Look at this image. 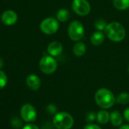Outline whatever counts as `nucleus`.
I'll return each mask as SVG.
<instances>
[{
  "instance_id": "1a4fd4ad",
  "label": "nucleus",
  "mask_w": 129,
  "mask_h": 129,
  "mask_svg": "<svg viewBox=\"0 0 129 129\" xmlns=\"http://www.w3.org/2000/svg\"><path fill=\"white\" fill-rule=\"evenodd\" d=\"M1 20L3 23L7 26L14 25L18 21V15L12 10H7L2 15Z\"/></svg>"
},
{
  "instance_id": "f8f14e48",
  "label": "nucleus",
  "mask_w": 129,
  "mask_h": 129,
  "mask_svg": "<svg viewBox=\"0 0 129 129\" xmlns=\"http://www.w3.org/2000/svg\"><path fill=\"white\" fill-rule=\"evenodd\" d=\"M106 35L103 31L96 30L93 33L90 37V42L93 46H100L105 40Z\"/></svg>"
},
{
  "instance_id": "bb28decb",
  "label": "nucleus",
  "mask_w": 129,
  "mask_h": 129,
  "mask_svg": "<svg viewBox=\"0 0 129 129\" xmlns=\"http://www.w3.org/2000/svg\"><path fill=\"white\" fill-rule=\"evenodd\" d=\"M118 129H129V124H124V125L120 126Z\"/></svg>"
},
{
  "instance_id": "412c9836",
  "label": "nucleus",
  "mask_w": 129,
  "mask_h": 129,
  "mask_svg": "<svg viewBox=\"0 0 129 129\" xmlns=\"http://www.w3.org/2000/svg\"><path fill=\"white\" fill-rule=\"evenodd\" d=\"M96 118V115L94 112H89L86 115V121L88 123L93 122Z\"/></svg>"
},
{
  "instance_id": "ddd939ff",
  "label": "nucleus",
  "mask_w": 129,
  "mask_h": 129,
  "mask_svg": "<svg viewBox=\"0 0 129 129\" xmlns=\"http://www.w3.org/2000/svg\"><path fill=\"white\" fill-rule=\"evenodd\" d=\"M87 51V46L83 42L78 41L73 46V52L77 57L83 56Z\"/></svg>"
},
{
  "instance_id": "20e7f679",
  "label": "nucleus",
  "mask_w": 129,
  "mask_h": 129,
  "mask_svg": "<svg viewBox=\"0 0 129 129\" xmlns=\"http://www.w3.org/2000/svg\"><path fill=\"white\" fill-rule=\"evenodd\" d=\"M39 67L43 74L52 75L57 70L58 63L53 56L50 55H46L40 58Z\"/></svg>"
},
{
  "instance_id": "39448f33",
  "label": "nucleus",
  "mask_w": 129,
  "mask_h": 129,
  "mask_svg": "<svg viewBox=\"0 0 129 129\" xmlns=\"http://www.w3.org/2000/svg\"><path fill=\"white\" fill-rule=\"evenodd\" d=\"M84 27L79 21H72L68 27V35L72 41H80L84 36Z\"/></svg>"
},
{
  "instance_id": "c85d7f7f",
  "label": "nucleus",
  "mask_w": 129,
  "mask_h": 129,
  "mask_svg": "<svg viewBox=\"0 0 129 129\" xmlns=\"http://www.w3.org/2000/svg\"><path fill=\"white\" fill-rule=\"evenodd\" d=\"M127 70H128V73H129V64H128V69Z\"/></svg>"
},
{
  "instance_id": "f3484780",
  "label": "nucleus",
  "mask_w": 129,
  "mask_h": 129,
  "mask_svg": "<svg viewBox=\"0 0 129 129\" xmlns=\"http://www.w3.org/2000/svg\"><path fill=\"white\" fill-rule=\"evenodd\" d=\"M113 6L119 11L127 10L129 9V0H113Z\"/></svg>"
},
{
  "instance_id": "9b49d317",
  "label": "nucleus",
  "mask_w": 129,
  "mask_h": 129,
  "mask_svg": "<svg viewBox=\"0 0 129 129\" xmlns=\"http://www.w3.org/2000/svg\"><path fill=\"white\" fill-rule=\"evenodd\" d=\"M26 84L31 90H37L41 86V81L37 75L31 74L27 77Z\"/></svg>"
},
{
  "instance_id": "a878e982",
  "label": "nucleus",
  "mask_w": 129,
  "mask_h": 129,
  "mask_svg": "<svg viewBox=\"0 0 129 129\" xmlns=\"http://www.w3.org/2000/svg\"><path fill=\"white\" fill-rule=\"evenodd\" d=\"M124 117L125 120L129 122V108H127L124 111Z\"/></svg>"
},
{
  "instance_id": "9d476101",
  "label": "nucleus",
  "mask_w": 129,
  "mask_h": 129,
  "mask_svg": "<svg viewBox=\"0 0 129 129\" xmlns=\"http://www.w3.org/2000/svg\"><path fill=\"white\" fill-rule=\"evenodd\" d=\"M47 52L49 55L56 57L61 54L63 52V46L58 41H52L47 46Z\"/></svg>"
},
{
  "instance_id": "6e6552de",
  "label": "nucleus",
  "mask_w": 129,
  "mask_h": 129,
  "mask_svg": "<svg viewBox=\"0 0 129 129\" xmlns=\"http://www.w3.org/2000/svg\"><path fill=\"white\" fill-rule=\"evenodd\" d=\"M21 116L24 121L32 122L37 118V111L34 106L27 103L24 104L21 109Z\"/></svg>"
},
{
  "instance_id": "6ab92c4d",
  "label": "nucleus",
  "mask_w": 129,
  "mask_h": 129,
  "mask_svg": "<svg viewBox=\"0 0 129 129\" xmlns=\"http://www.w3.org/2000/svg\"><path fill=\"white\" fill-rule=\"evenodd\" d=\"M107 25V23L105 20L102 19V18H99L96 19L94 22V27L96 29V30H101V31H104Z\"/></svg>"
},
{
  "instance_id": "aec40b11",
  "label": "nucleus",
  "mask_w": 129,
  "mask_h": 129,
  "mask_svg": "<svg viewBox=\"0 0 129 129\" xmlns=\"http://www.w3.org/2000/svg\"><path fill=\"white\" fill-rule=\"evenodd\" d=\"M8 82V78L6 73L3 71L0 70V90L3 89Z\"/></svg>"
},
{
  "instance_id": "0eeeda50",
  "label": "nucleus",
  "mask_w": 129,
  "mask_h": 129,
  "mask_svg": "<svg viewBox=\"0 0 129 129\" xmlns=\"http://www.w3.org/2000/svg\"><path fill=\"white\" fill-rule=\"evenodd\" d=\"M72 7L76 15L82 17L89 15L91 10L90 4L87 0H74Z\"/></svg>"
},
{
  "instance_id": "b1692460",
  "label": "nucleus",
  "mask_w": 129,
  "mask_h": 129,
  "mask_svg": "<svg viewBox=\"0 0 129 129\" xmlns=\"http://www.w3.org/2000/svg\"><path fill=\"white\" fill-rule=\"evenodd\" d=\"M84 129H102L99 125L95 124H88L84 126Z\"/></svg>"
},
{
  "instance_id": "dca6fc26",
  "label": "nucleus",
  "mask_w": 129,
  "mask_h": 129,
  "mask_svg": "<svg viewBox=\"0 0 129 129\" xmlns=\"http://www.w3.org/2000/svg\"><path fill=\"white\" fill-rule=\"evenodd\" d=\"M110 119V114L106 110H101L96 114V120L100 124H106Z\"/></svg>"
},
{
  "instance_id": "5701e85b",
  "label": "nucleus",
  "mask_w": 129,
  "mask_h": 129,
  "mask_svg": "<svg viewBox=\"0 0 129 129\" xmlns=\"http://www.w3.org/2000/svg\"><path fill=\"white\" fill-rule=\"evenodd\" d=\"M12 124L13 127L18 128V127H20L22 125V122L18 118H14L12 120Z\"/></svg>"
},
{
  "instance_id": "2eb2a0df",
  "label": "nucleus",
  "mask_w": 129,
  "mask_h": 129,
  "mask_svg": "<svg viewBox=\"0 0 129 129\" xmlns=\"http://www.w3.org/2000/svg\"><path fill=\"white\" fill-rule=\"evenodd\" d=\"M69 12L66 9H60L56 13V19L59 22H66L69 19Z\"/></svg>"
},
{
  "instance_id": "f257e3e1",
  "label": "nucleus",
  "mask_w": 129,
  "mask_h": 129,
  "mask_svg": "<svg viewBox=\"0 0 129 129\" xmlns=\"http://www.w3.org/2000/svg\"><path fill=\"white\" fill-rule=\"evenodd\" d=\"M104 34L109 40L115 43L122 41L126 35L124 26L117 21H112L107 24L104 30Z\"/></svg>"
},
{
  "instance_id": "a211bd4d",
  "label": "nucleus",
  "mask_w": 129,
  "mask_h": 129,
  "mask_svg": "<svg viewBox=\"0 0 129 129\" xmlns=\"http://www.w3.org/2000/svg\"><path fill=\"white\" fill-rule=\"evenodd\" d=\"M116 102L118 103L122 104V105H126V104L129 103V93H127L126 92L121 93L116 97Z\"/></svg>"
},
{
  "instance_id": "4468645a",
  "label": "nucleus",
  "mask_w": 129,
  "mask_h": 129,
  "mask_svg": "<svg viewBox=\"0 0 129 129\" xmlns=\"http://www.w3.org/2000/svg\"><path fill=\"white\" fill-rule=\"evenodd\" d=\"M110 121L113 126L120 127L122 124V115L118 111H113L110 114Z\"/></svg>"
},
{
  "instance_id": "7ed1b4c3",
  "label": "nucleus",
  "mask_w": 129,
  "mask_h": 129,
  "mask_svg": "<svg viewBox=\"0 0 129 129\" xmlns=\"http://www.w3.org/2000/svg\"><path fill=\"white\" fill-rule=\"evenodd\" d=\"M53 125L57 129H71L74 125V118L66 112H59L53 117Z\"/></svg>"
},
{
  "instance_id": "393cba45",
  "label": "nucleus",
  "mask_w": 129,
  "mask_h": 129,
  "mask_svg": "<svg viewBox=\"0 0 129 129\" xmlns=\"http://www.w3.org/2000/svg\"><path fill=\"white\" fill-rule=\"evenodd\" d=\"M22 129H40L36 124H28L25 126H24V127Z\"/></svg>"
},
{
  "instance_id": "cd10ccee",
  "label": "nucleus",
  "mask_w": 129,
  "mask_h": 129,
  "mask_svg": "<svg viewBox=\"0 0 129 129\" xmlns=\"http://www.w3.org/2000/svg\"><path fill=\"white\" fill-rule=\"evenodd\" d=\"M4 66V62H3V60L2 58H0V69H1Z\"/></svg>"
},
{
  "instance_id": "f03ea898",
  "label": "nucleus",
  "mask_w": 129,
  "mask_h": 129,
  "mask_svg": "<svg viewBox=\"0 0 129 129\" xmlns=\"http://www.w3.org/2000/svg\"><path fill=\"white\" fill-rule=\"evenodd\" d=\"M94 99L96 103L102 109H109L116 102L114 94L107 88H100L96 90Z\"/></svg>"
},
{
  "instance_id": "4be33fe9",
  "label": "nucleus",
  "mask_w": 129,
  "mask_h": 129,
  "mask_svg": "<svg viewBox=\"0 0 129 129\" xmlns=\"http://www.w3.org/2000/svg\"><path fill=\"white\" fill-rule=\"evenodd\" d=\"M46 111L49 112V114H50V115H54V114L57 113V107H56V106H55L54 104L50 103V104H49V105L46 106Z\"/></svg>"
},
{
  "instance_id": "423d86ee",
  "label": "nucleus",
  "mask_w": 129,
  "mask_h": 129,
  "mask_svg": "<svg viewBox=\"0 0 129 129\" xmlns=\"http://www.w3.org/2000/svg\"><path fill=\"white\" fill-rule=\"evenodd\" d=\"M59 21L54 18H46L43 19L40 25L41 31L46 35L55 34L59 28Z\"/></svg>"
}]
</instances>
